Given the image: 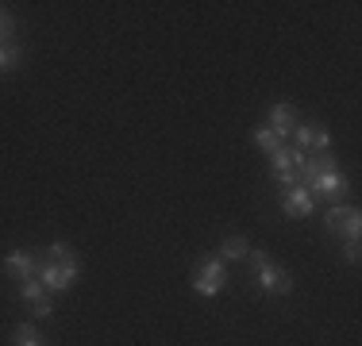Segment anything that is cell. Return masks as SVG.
<instances>
[{"label":"cell","mask_w":362,"mask_h":346,"mask_svg":"<svg viewBox=\"0 0 362 346\" xmlns=\"http://www.w3.org/2000/svg\"><path fill=\"white\" fill-rule=\"evenodd\" d=\"M251 258H255V270H258V285H262V292H270V297H289V292H293L289 270L274 266L270 254H262V250H251Z\"/></svg>","instance_id":"obj_1"},{"label":"cell","mask_w":362,"mask_h":346,"mask_svg":"<svg viewBox=\"0 0 362 346\" xmlns=\"http://www.w3.org/2000/svg\"><path fill=\"white\" fill-rule=\"evenodd\" d=\"M324 227H327V235L358 239V235H362V212H358V208L332 204V208H327V215H324Z\"/></svg>","instance_id":"obj_2"},{"label":"cell","mask_w":362,"mask_h":346,"mask_svg":"<svg viewBox=\"0 0 362 346\" xmlns=\"http://www.w3.org/2000/svg\"><path fill=\"white\" fill-rule=\"evenodd\" d=\"M223 285H228V270H223V258H204L201 270H197V277H193L197 297H216V292H223Z\"/></svg>","instance_id":"obj_3"},{"label":"cell","mask_w":362,"mask_h":346,"mask_svg":"<svg viewBox=\"0 0 362 346\" xmlns=\"http://www.w3.org/2000/svg\"><path fill=\"white\" fill-rule=\"evenodd\" d=\"M74 277H77V262H47L39 270L42 289H54V292H66L74 285Z\"/></svg>","instance_id":"obj_4"},{"label":"cell","mask_w":362,"mask_h":346,"mask_svg":"<svg viewBox=\"0 0 362 346\" xmlns=\"http://www.w3.org/2000/svg\"><path fill=\"white\" fill-rule=\"evenodd\" d=\"M293 131H297V150H327V146H332V135H327V127L324 124H300V127H293Z\"/></svg>","instance_id":"obj_5"},{"label":"cell","mask_w":362,"mask_h":346,"mask_svg":"<svg viewBox=\"0 0 362 346\" xmlns=\"http://www.w3.org/2000/svg\"><path fill=\"white\" fill-rule=\"evenodd\" d=\"M281 212L286 215H313L316 212V196L308 193L305 185H293V189H286V196H281Z\"/></svg>","instance_id":"obj_6"},{"label":"cell","mask_w":362,"mask_h":346,"mask_svg":"<svg viewBox=\"0 0 362 346\" xmlns=\"http://www.w3.org/2000/svg\"><path fill=\"white\" fill-rule=\"evenodd\" d=\"M305 158H308V154L297 150V146H293V150H289V146H278V150L270 154V173H274V177H289V173H297V166Z\"/></svg>","instance_id":"obj_7"},{"label":"cell","mask_w":362,"mask_h":346,"mask_svg":"<svg viewBox=\"0 0 362 346\" xmlns=\"http://www.w3.org/2000/svg\"><path fill=\"white\" fill-rule=\"evenodd\" d=\"M4 270H8V277H16V281H28V277L35 273V254H28V250H8Z\"/></svg>","instance_id":"obj_8"},{"label":"cell","mask_w":362,"mask_h":346,"mask_svg":"<svg viewBox=\"0 0 362 346\" xmlns=\"http://www.w3.org/2000/svg\"><path fill=\"white\" fill-rule=\"evenodd\" d=\"M293 119H297V116H293V108L278 100V104L270 108V124H266V127H270V131L281 138V135H289V131H293Z\"/></svg>","instance_id":"obj_9"},{"label":"cell","mask_w":362,"mask_h":346,"mask_svg":"<svg viewBox=\"0 0 362 346\" xmlns=\"http://www.w3.org/2000/svg\"><path fill=\"white\" fill-rule=\"evenodd\" d=\"M247 254H251V242H247L243 235L223 239V246H220V258H223V262H231V258H247Z\"/></svg>","instance_id":"obj_10"},{"label":"cell","mask_w":362,"mask_h":346,"mask_svg":"<svg viewBox=\"0 0 362 346\" xmlns=\"http://www.w3.org/2000/svg\"><path fill=\"white\" fill-rule=\"evenodd\" d=\"M251 138H255V146H262L266 154H274V150L281 146V143H278V135H274L266 124H262V127H255V131H251Z\"/></svg>","instance_id":"obj_11"},{"label":"cell","mask_w":362,"mask_h":346,"mask_svg":"<svg viewBox=\"0 0 362 346\" xmlns=\"http://www.w3.org/2000/svg\"><path fill=\"white\" fill-rule=\"evenodd\" d=\"M12 342H16V346H42L39 331H35V327H31V323L16 327V331H12Z\"/></svg>","instance_id":"obj_12"},{"label":"cell","mask_w":362,"mask_h":346,"mask_svg":"<svg viewBox=\"0 0 362 346\" xmlns=\"http://www.w3.org/2000/svg\"><path fill=\"white\" fill-rule=\"evenodd\" d=\"M20 297L28 300V304H35V300L47 297V289H42V281H35V277H28V281H20Z\"/></svg>","instance_id":"obj_13"},{"label":"cell","mask_w":362,"mask_h":346,"mask_svg":"<svg viewBox=\"0 0 362 346\" xmlns=\"http://www.w3.org/2000/svg\"><path fill=\"white\" fill-rule=\"evenodd\" d=\"M20 54H23V50L16 47V42H4V47H0V73H8V69L20 62Z\"/></svg>","instance_id":"obj_14"},{"label":"cell","mask_w":362,"mask_h":346,"mask_svg":"<svg viewBox=\"0 0 362 346\" xmlns=\"http://www.w3.org/2000/svg\"><path fill=\"white\" fill-rule=\"evenodd\" d=\"M47 254H54V262H77V250L70 246V242H54Z\"/></svg>","instance_id":"obj_15"},{"label":"cell","mask_w":362,"mask_h":346,"mask_svg":"<svg viewBox=\"0 0 362 346\" xmlns=\"http://www.w3.org/2000/svg\"><path fill=\"white\" fill-rule=\"evenodd\" d=\"M12 31H16V23H12V16L8 12H0V47H4L8 39H12Z\"/></svg>","instance_id":"obj_16"},{"label":"cell","mask_w":362,"mask_h":346,"mask_svg":"<svg viewBox=\"0 0 362 346\" xmlns=\"http://www.w3.org/2000/svg\"><path fill=\"white\" fill-rule=\"evenodd\" d=\"M343 258H347L351 266L358 262V239H347V242H343Z\"/></svg>","instance_id":"obj_17"},{"label":"cell","mask_w":362,"mask_h":346,"mask_svg":"<svg viewBox=\"0 0 362 346\" xmlns=\"http://www.w3.org/2000/svg\"><path fill=\"white\" fill-rule=\"evenodd\" d=\"M35 316H39V319H47V316H50V300H47V297L35 300Z\"/></svg>","instance_id":"obj_18"}]
</instances>
